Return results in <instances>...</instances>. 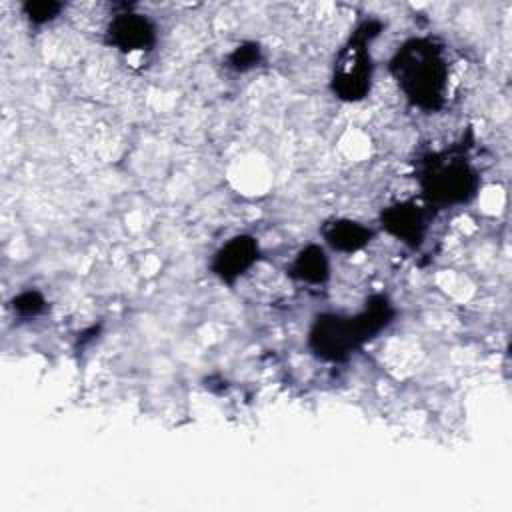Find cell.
Wrapping results in <instances>:
<instances>
[{
    "label": "cell",
    "mask_w": 512,
    "mask_h": 512,
    "mask_svg": "<svg viewBox=\"0 0 512 512\" xmlns=\"http://www.w3.org/2000/svg\"><path fill=\"white\" fill-rule=\"evenodd\" d=\"M388 68L412 106L424 112H436L444 106L448 90V58L444 44L438 38H408L398 46Z\"/></svg>",
    "instance_id": "cell-1"
},
{
    "label": "cell",
    "mask_w": 512,
    "mask_h": 512,
    "mask_svg": "<svg viewBox=\"0 0 512 512\" xmlns=\"http://www.w3.org/2000/svg\"><path fill=\"white\" fill-rule=\"evenodd\" d=\"M422 200L428 208L446 210L472 202L480 190V174L464 146L426 154L416 168Z\"/></svg>",
    "instance_id": "cell-2"
},
{
    "label": "cell",
    "mask_w": 512,
    "mask_h": 512,
    "mask_svg": "<svg viewBox=\"0 0 512 512\" xmlns=\"http://www.w3.org/2000/svg\"><path fill=\"white\" fill-rule=\"evenodd\" d=\"M382 32V22L368 18L360 22L346 44L338 50L330 90L342 102H360L370 94L374 64L370 56V42Z\"/></svg>",
    "instance_id": "cell-3"
},
{
    "label": "cell",
    "mask_w": 512,
    "mask_h": 512,
    "mask_svg": "<svg viewBox=\"0 0 512 512\" xmlns=\"http://www.w3.org/2000/svg\"><path fill=\"white\" fill-rule=\"evenodd\" d=\"M366 344L356 314L322 312L308 330L310 352L324 362H344Z\"/></svg>",
    "instance_id": "cell-4"
},
{
    "label": "cell",
    "mask_w": 512,
    "mask_h": 512,
    "mask_svg": "<svg viewBox=\"0 0 512 512\" xmlns=\"http://www.w3.org/2000/svg\"><path fill=\"white\" fill-rule=\"evenodd\" d=\"M104 40L110 48L118 50L120 54H146L156 46L158 34L154 22L140 12L124 10L110 18Z\"/></svg>",
    "instance_id": "cell-5"
},
{
    "label": "cell",
    "mask_w": 512,
    "mask_h": 512,
    "mask_svg": "<svg viewBox=\"0 0 512 512\" xmlns=\"http://www.w3.org/2000/svg\"><path fill=\"white\" fill-rule=\"evenodd\" d=\"M426 204L416 200L394 202L380 212V226L386 234L396 238L408 248H420L428 232V216Z\"/></svg>",
    "instance_id": "cell-6"
},
{
    "label": "cell",
    "mask_w": 512,
    "mask_h": 512,
    "mask_svg": "<svg viewBox=\"0 0 512 512\" xmlns=\"http://www.w3.org/2000/svg\"><path fill=\"white\" fill-rule=\"evenodd\" d=\"M260 256L258 240L250 234H238L232 236L226 244H222L212 260H210V272L224 284L232 286L240 276H244Z\"/></svg>",
    "instance_id": "cell-7"
},
{
    "label": "cell",
    "mask_w": 512,
    "mask_h": 512,
    "mask_svg": "<svg viewBox=\"0 0 512 512\" xmlns=\"http://www.w3.org/2000/svg\"><path fill=\"white\" fill-rule=\"evenodd\" d=\"M320 234L330 248L344 252V254H352V252L366 248L374 238L372 228L364 226L358 220H350V218L326 220L320 226Z\"/></svg>",
    "instance_id": "cell-8"
},
{
    "label": "cell",
    "mask_w": 512,
    "mask_h": 512,
    "mask_svg": "<svg viewBox=\"0 0 512 512\" xmlns=\"http://www.w3.org/2000/svg\"><path fill=\"white\" fill-rule=\"evenodd\" d=\"M286 274L296 282L326 284L330 278V262L322 246L308 244L296 252L292 262L286 266Z\"/></svg>",
    "instance_id": "cell-9"
},
{
    "label": "cell",
    "mask_w": 512,
    "mask_h": 512,
    "mask_svg": "<svg viewBox=\"0 0 512 512\" xmlns=\"http://www.w3.org/2000/svg\"><path fill=\"white\" fill-rule=\"evenodd\" d=\"M394 316H396V310H394L390 298L384 296V294L368 296L362 310L356 312V318L360 322V328H362V334H364L366 342H370L384 328H388L392 324Z\"/></svg>",
    "instance_id": "cell-10"
},
{
    "label": "cell",
    "mask_w": 512,
    "mask_h": 512,
    "mask_svg": "<svg viewBox=\"0 0 512 512\" xmlns=\"http://www.w3.org/2000/svg\"><path fill=\"white\" fill-rule=\"evenodd\" d=\"M260 62H262V48L256 42H242L224 58L226 68L234 72H248L256 68Z\"/></svg>",
    "instance_id": "cell-11"
},
{
    "label": "cell",
    "mask_w": 512,
    "mask_h": 512,
    "mask_svg": "<svg viewBox=\"0 0 512 512\" xmlns=\"http://www.w3.org/2000/svg\"><path fill=\"white\" fill-rule=\"evenodd\" d=\"M22 16L34 24V26H42L52 22L54 18L60 16V12L64 10L62 2H54V0H28L22 6Z\"/></svg>",
    "instance_id": "cell-12"
},
{
    "label": "cell",
    "mask_w": 512,
    "mask_h": 512,
    "mask_svg": "<svg viewBox=\"0 0 512 512\" xmlns=\"http://www.w3.org/2000/svg\"><path fill=\"white\" fill-rule=\"evenodd\" d=\"M10 306L20 318H36L46 310V298L38 290H24L10 300Z\"/></svg>",
    "instance_id": "cell-13"
}]
</instances>
